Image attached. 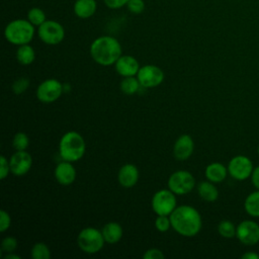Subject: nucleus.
Instances as JSON below:
<instances>
[{
  "label": "nucleus",
  "instance_id": "1",
  "mask_svg": "<svg viewBox=\"0 0 259 259\" xmlns=\"http://www.w3.org/2000/svg\"><path fill=\"white\" fill-rule=\"evenodd\" d=\"M171 228L183 237L196 236L202 227V219L199 211L191 205H179L169 215Z\"/></svg>",
  "mask_w": 259,
  "mask_h": 259
},
{
  "label": "nucleus",
  "instance_id": "26",
  "mask_svg": "<svg viewBox=\"0 0 259 259\" xmlns=\"http://www.w3.org/2000/svg\"><path fill=\"white\" fill-rule=\"evenodd\" d=\"M218 232L219 234L226 239H231L236 237L237 232V226H235L231 221L224 220L222 221L218 226Z\"/></svg>",
  "mask_w": 259,
  "mask_h": 259
},
{
  "label": "nucleus",
  "instance_id": "21",
  "mask_svg": "<svg viewBox=\"0 0 259 259\" xmlns=\"http://www.w3.org/2000/svg\"><path fill=\"white\" fill-rule=\"evenodd\" d=\"M197 193L203 200L213 202L219 197V190L211 181H202L197 185Z\"/></svg>",
  "mask_w": 259,
  "mask_h": 259
},
{
  "label": "nucleus",
  "instance_id": "5",
  "mask_svg": "<svg viewBox=\"0 0 259 259\" xmlns=\"http://www.w3.org/2000/svg\"><path fill=\"white\" fill-rule=\"evenodd\" d=\"M105 241L101 231L93 227H86L80 231L77 237V244L81 251L86 254H95L99 252Z\"/></svg>",
  "mask_w": 259,
  "mask_h": 259
},
{
  "label": "nucleus",
  "instance_id": "36",
  "mask_svg": "<svg viewBox=\"0 0 259 259\" xmlns=\"http://www.w3.org/2000/svg\"><path fill=\"white\" fill-rule=\"evenodd\" d=\"M103 2L110 9H119L126 6L128 0H103Z\"/></svg>",
  "mask_w": 259,
  "mask_h": 259
},
{
  "label": "nucleus",
  "instance_id": "39",
  "mask_svg": "<svg viewBox=\"0 0 259 259\" xmlns=\"http://www.w3.org/2000/svg\"><path fill=\"white\" fill-rule=\"evenodd\" d=\"M5 259H20L21 257L17 254H14L13 252H10V253H6V255L4 256Z\"/></svg>",
  "mask_w": 259,
  "mask_h": 259
},
{
  "label": "nucleus",
  "instance_id": "40",
  "mask_svg": "<svg viewBox=\"0 0 259 259\" xmlns=\"http://www.w3.org/2000/svg\"><path fill=\"white\" fill-rule=\"evenodd\" d=\"M257 152H258V156H259V146H258V151Z\"/></svg>",
  "mask_w": 259,
  "mask_h": 259
},
{
  "label": "nucleus",
  "instance_id": "23",
  "mask_svg": "<svg viewBox=\"0 0 259 259\" xmlns=\"http://www.w3.org/2000/svg\"><path fill=\"white\" fill-rule=\"evenodd\" d=\"M245 211L253 218H259V189L251 192L244 201Z\"/></svg>",
  "mask_w": 259,
  "mask_h": 259
},
{
  "label": "nucleus",
  "instance_id": "19",
  "mask_svg": "<svg viewBox=\"0 0 259 259\" xmlns=\"http://www.w3.org/2000/svg\"><path fill=\"white\" fill-rule=\"evenodd\" d=\"M228 174V168L220 162H212L208 164L204 170L206 179L213 183H220L224 181Z\"/></svg>",
  "mask_w": 259,
  "mask_h": 259
},
{
  "label": "nucleus",
  "instance_id": "30",
  "mask_svg": "<svg viewBox=\"0 0 259 259\" xmlns=\"http://www.w3.org/2000/svg\"><path fill=\"white\" fill-rule=\"evenodd\" d=\"M155 227L156 229L161 232H167L171 228V221L169 215H157L155 220Z\"/></svg>",
  "mask_w": 259,
  "mask_h": 259
},
{
  "label": "nucleus",
  "instance_id": "7",
  "mask_svg": "<svg viewBox=\"0 0 259 259\" xmlns=\"http://www.w3.org/2000/svg\"><path fill=\"white\" fill-rule=\"evenodd\" d=\"M37 35L42 42L50 46H56L64 40L65 28L60 22L47 19L37 27Z\"/></svg>",
  "mask_w": 259,
  "mask_h": 259
},
{
  "label": "nucleus",
  "instance_id": "37",
  "mask_svg": "<svg viewBox=\"0 0 259 259\" xmlns=\"http://www.w3.org/2000/svg\"><path fill=\"white\" fill-rule=\"evenodd\" d=\"M251 182L256 189H259V166L253 169L251 174Z\"/></svg>",
  "mask_w": 259,
  "mask_h": 259
},
{
  "label": "nucleus",
  "instance_id": "34",
  "mask_svg": "<svg viewBox=\"0 0 259 259\" xmlns=\"http://www.w3.org/2000/svg\"><path fill=\"white\" fill-rule=\"evenodd\" d=\"M11 173L10 171V164H9V161L6 159L5 156H1L0 157V176H1V179H5L8 174Z\"/></svg>",
  "mask_w": 259,
  "mask_h": 259
},
{
  "label": "nucleus",
  "instance_id": "15",
  "mask_svg": "<svg viewBox=\"0 0 259 259\" xmlns=\"http://www.w3.org/2000/svg\"><path fill=\"white\" fill-rule=\"evenodd\" d=\"M194 151V142L189 135H181L175 141L173 147V155L176 160H187Z\"/></svg>",
  "mask_w": 259,
  "mask_h": 259
},
{
  "label": "nucleus",
  "instance_id": "28",
  "mask_svg": "<svg viewBox=\"0 0 259 259\" xmlns=\"http://www.w3.org/2000/svg\"><path fill=\"white\" fill-rule=\"evenodd\" d=\"M29 145V139L26 134L19 132L16 133L12 139V147L15 151H26Z\"/></svg>",
  "mask_w": 259,
  "mask_h": 259
},
{
  "label": "nucleus",
  "instance_id": "33",
  "mask_svg": "<svg viewBox=\"0 0 259 259\" xmlns=\"http://www.w3.org/2000/svg\"><path fill=\"white\" fill-rule=\"evenodd\" d=\"M11 225V217L10 214L4 210L1 209L0 210V232H5L10 228Z\"/></svg>",
  "mask_w": 259,
  "mask_h": 259
},
{
  "label": "nucleus",
  "instance_id": "20",
  "mask_svg": "<svg viewBox=\"0 0 259 259\" xmlns=\"http://www.w3.org/2000/svg\"><path fill=\"white\" fill-rule=\"evenodd\" d=\"M101 233L103 235L105 243L116 244L122 238L123 231H122V227L118 223L109 222L102 227Z\"/></svg>",
  "mask_w": 259,
  "mask_h": 259
},
{
  "label": "nucleus",
  "instance_id": "4",
  "mask_svg": "<svg viewBox=\"0 0 259 259\" xmlns=\"http://www.w3.org/2000/svg\"><path fill=\"white\" fill-rule=\"evenodd\" d=\"M35 26L27 19H14L10 21L5 29L4 36L6 40L14 46H22L29 44L35 33Z\"/></svg>",
  "mask_w": 259,
  "mask_h": 259
},
{
  "label": "nucleus",
  "instance_id": "16",
  "mask_svg": "<svg viewBox=\"0 0 259 259\" xmlns=\"http://www.w3.org/2000/svg\"><path fill=\"white\" fill-rule=\"evenodd\" d=\"M54 175L58 183H60L61 185L67 186L72 184L75 181L77 173L72 162L63 160L62 162L57 164L54 170Z\"/></svg>",
  "mask_w": 259,
  "mask_h": 259
},
{
  "label": "nucleus",
  "instance_id": "2",
  "mask_svg": "<svg viewBox=\"0 0 259 259\" xmlns=\"http://www.w3.org/2000/svg\"><path fill=\"white\" fill-rule=\"evenodd\" d=\"M94 62L101 66L114 65L122 55L120 42L111 35H101L95 38L89 49Z\"/></svg>",
  "mask_w": 259,
  "mask_h": 259
},
{
  "label": "nucleus",
  "instance_id": "32",
  "mask_svg": "<svg viewBox=\"0 0 259 259\" xmlns=\"http://www.w3.org/2000/svg\"><path fill=\"white\" fill-rule=\"evenodd\" d=\"M126 8L133 14H141L145 10L146 4L144 0H128Z\"/></svg>",
  "mask_w": 259,
  "mask_h": 259
},
{
  "label": "nucleus",
  "instance_id": "3",
  "mask_svg": "<svg viewBox=\"0 0 259 259\" xmlns=\"http://www.w3.org/2000/svg\"><path fill=\"white\" fill-rule=\"evenodd\" d=\"M85 151L86 144L79 133L70 131L62 136L59 143V154L63 160L76 162L84 156Z\"/></svg>",
  "mask_w": 259,
  "mask_h": 259
},
{
  "label": "nucleus",
  "instance_id": "27",
  "mask_svg": "<svg viewBox=\"0 0 259 259\" xmlns=\"http://www.w3.org/2000/svg\"><path fill=\"white\" fill-rule=\"evenodd\" d=\"M27 20L34 26L38 27L40 24H42L47 20L46 13L44 12L42 9L38 7H32L27 12Z\"/></svg>",
  "mask_w": 259,
  "mask_h": 259
},
{
  "label": "nucleus",
  "instance_id": "13",
  "mask_svg": "<svg viewBox=\"0 0 259 259\" xmlns=\"http://www.w3.org/2000/svg\"><path fill=\"white\" fill-rule=\"evenodd\" d=\"M10 171L15 176L25 175L32 166V157L26 151H16L9 159Z\"/></svg>",
  "mask_w": 259,
  "mask_h": 259
},
{
  "label": "nucleus",
  "instance_id": "12",
  "mask_svg": "<svg viewBox=\"0 0 259 259\" xmlns=\"http://www.w3.org/2000/svg\"><path fill=\"white\" fill-rule=\"evenodd\" d=\"M237 239L246 246H254L259 242V225L255 221L245 220L237 226Z\"/></svg>",
  "mask_w": 259,
  "mask_h": 259
},
{
  "label": "nucleus",
  "instance_id": "14",
  "mask_svg": "<svg viewBox=\"0 0 259 259\" xmlns=\"http://www.w3.org/2000/svg\"><path fill=\"white\" fill-rule=\"evenodd\" d=\"M115 71L121 77L137 76L140 70L139 61L130 55H121L114 64Z\"/></svg>",
  "mask_w": 259,
  "mask_h": 259
},
{
  "label": "nucleus",
  "instance_id": "6",
  "mask_svg": "<svg viewBox=\"0 0 259 259\" xmlns=\"http://www.w3.org/2000/svg\"><path fill=\"white\" fill-rule=\"evenodd\" d=\"M151 206L157 215H170L176 208V194L168 189H161L154 193Z\"/></svg>",
  "mask_w": 259,
  "mask_h": 259
},
{
  "label": "nucleus",
  "instance_id": "25",
  "mask_svg": "<svg viewBox=\"0 0 259 259\" xmlns=\"http://www.w3.org/2000/svg\"><path fill=\"white\" fill-rule=\"evenodd\" d=\"M30 256L32 259H50L51 250L46 243L37 242L32 246L30 250Z\"/></svg>",
  "mask_w": 259,
  "mask_h": 259
},
{
  "label": "nucleus",
  "instance_id": "38",
  "mask_svg": "<svg viewBox=\"0 0 259 259\" xmlns=\"http://www.w3.org/2000/svg\"><path fill=\"white\" fill-rule=\"evenodd\" d=\"M242 259H259V254L253 251H248L246 253H244L241 257Z\"/></svg>",
  "mask_w": 259,
  "mask_h": 259
},
{
  "label": "nucleus",
  "instance_id": "8",
  "mask_svg": "<svg viewBox=\"0 0 259 259\" xmlns=\"http://www.w3.org/2000/svg\"><path fill=\"white\" fill-rule=\"evenodd\" d=\"M167 186L176 195H184L194 188L195 179L189 171L178 170L170 175Z\"/></svg>",
  "mask_w": 259,
  "mask_h": 259
},
{
  "label": "nucleus",
  "instance_id": "31",
  "mask_svg": "<svg viewBox=\"0 0 259 259\" xmlns=\"http://www.w3.org/2000/svg\"><path fill=\"white\" fill-rule=\"evenodd\" d=\"M17 248V240L14 237L7 236L1 242V251L5 253L14 252Z\"/></svg>",
  "mask_w": 259,
  "mask_h": 259
},
{
  "label": "nucleus",
  "instance_id": "35",
  "mask_svg": "<svg viewBox=\"0 0 259 259\" xmlns=\"http://www.w3.org/2000/svg\"><path fill=\"white\" fill-rule=\"evenodd\" d=\"M143 258H145V259H163V258H165V255L160 249L151 248V249H148L144 253Z\"/></svg>",
  "mask_w": 259,
  "mask_h": 259
},
{
  "label": "nucleus",
  "instance_id": "11",
  "mask_svg": "<svg viewBox=\"0 0 259 259\" xmlns=\"http://www.w3.org/2000/svg\"><path fill=\"white\" fill-rule=\"evenodd\" d=\"M137 78L144 88H153L159 86L165 78L163 70L156 65H145L140 68Z\"/></svg>",
  "mask_w": 259,
  "mask_h": 259
},
{
  "label": "nucleus",
  "instance_id": "10",
  "mask_svg": "<svg viewBox=\"0 0 259 259\" xmlns=\"http://www.w3.org/2000/svg\"><path fill=\"white\" fill-rule=\"evenodd\" d=\"M63 93L62 83L54 78L44 80L36 88V98L44 103H51L58 100Z\"/></svg>",
  "mask_w": 259,
  "mask_h": 259
},
{
  "label": "nucleus",
  "instance_id": "22",
  "mask_svg": "<svg viewBox=\"0 0 259 259\" xmlns=\"http://www.w3.org/2000/svg\"><path fill=\"white\" fill-rule=\"evenodd\" d=\"M34 59H35V52L29 44L18 47L16 51V60L20 65L28 66L33 63Z\"/></svg>",
  "mask_w": 259,
  "mask_h": 259
},
{
  "label": "nucleus",
  "instance_id": "24",
  "mask_svg": "<svg viewBox=\"0 0 259 259\" xmlns=\"http://www.w3.org/2000/svg\"><path fill=\"white\" fill-rule=\"evenodd\" d=\"M141 84L137 78V76L132 77H123L122 81L120 82V90L126 95H133L137 93L140 89Z\"/></svg>",
  "mask_w": 259,
  "mask_h": 259
},
{
  "label": "nucleus",
  "instance_id": "17",
  "mask_svg": "<svg viewBox=\"0 0 259 259\" xmlns=\"http://www.w3.org/2000/svg\"><path fill=\"white\" fill-rule=\"evenodd\" d=\"M139 169L136 165L127 163L121 166L117 173L118 183L124 188L134 187L139 180Z\"/></svg>",
  "mask_w": 259,
  "mask_h": 259
},
{
  "label": "nucleus",
  "instance_id": "29",
  "mask_svg": "<svg viewBox=\"0 0 259 259\" xmlns=\"http://www.w3.org/2000/svg\"><path fill=\"white\" fill-rule=\"evenodd\" d=\"M29 79L26 77H20L18 79H16L11 86V89L13 91L14 94H21L23 92H25L28 87H29Z\"/></svg>",
  "mask_w": 259,
  "mask_h": 259
},
{
  "label": "nucleus",
  "instance_id": "18",
  "mask_svg": "<svg viewBox=\"0 0 259 259\" xmlns=\"http://www.w3.org/2000/svg\"><path fill=\"white\" fill-rule=\"evenodd\" d=\"M97 10V3L95 0H76L73 5L75 15L81 19L90 18Z\"/></svg>",
  "mask_w": 259,
  "mask_h": 259
},
{
  "label": "nucleus",
  "instance_id": "9",
  "mask_svg": "<svg viewBox=\"0 0 259 259\" xmlns=\"http://www.w3.org/2000/svg\"><path fill=\"white\" fill-rule=\"evenodd\" d=\"M227 168L232 178L238 181H244L251 177L254 166L247 156L237 155L230 160Z\"/></svg>",
  "mask_w": 259,
  "mask_h": 259
}]
</instances>
